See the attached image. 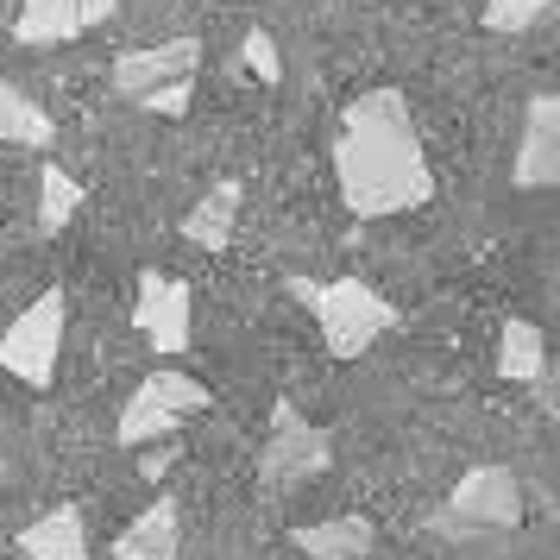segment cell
Masks as SVG:
<instances>
[{
    "label": "cell",
    "mask_w": 560,
    "mask_h": 560,
    "mask_svg": "<svg viewBox=\"0 0 560 560\" xmlns=\"http://www.w3.org/2000/svg\"><path fill=\"white\" fill-rule=\"evenodd\" d=\"M334 171H340V196L359 221L404 214V208H422L434 196V171L422 158L416 127H409V102L397 89H372L347 107Z\"/></svg>",
    "instance_id": "1"
},
{
    "label": "cell",
    "mask_w": 560,
    "mask_h": 560,
    "mask_svg": "<svg viewBox=\"0 0 560 560\" xmlns=\"http://www.w3.org/2000/svg\"><path fill=\"white\" fill-rule=\"evenodd\" d=\"M290 296L315 308L322 322V340H328L334 359H359L378 334L397 328V308L384 303L372 283L359 278H340V283H315V278H290Z\"/></svg>",
    "instance_id": "2"
},
{
    "label": "cell",
    "mask_w": 560,
    "mask_h": 560,
    "mask_svg": "<svg viewBox=\"0 0 560 560\" xmlns=\"http://www.w3.org/2000/svg\"><path fill=\"white\" fill-rule=\"evenodd\" d=\"M57 347H63V296L45 290L32 308H20L7 334H0V372H13L20 384L45 390L57 378Z\"/></svg>",
    "instance_id": "3"
},
{
    "label": "cell",
    "mask_w": 560,
    "mask_h": 560,
    "mask_svg": "<svg viewBox=\"0 0 560 560\" xmlns=\"http://www.w3.org/2000/svg\"><path fill=\"white\" fill-rule=\"evenodd\" d=\"M523 516V485L510 466H472L447 498V516H434L441 535H472V529H510Z\"/></svg>",
    "instance_id": "4"
},
{
    "label": "cell",
    "mask_w": 560,
    "mask_h": 560,
    "mask_svg": "<svg viewBox=\"0 0 560 560\" xmlns=\"http://www.w3.org/2000/svg\"><path fill=\"white\" fill-rule=\"evenodd\" d=\"M328 459H334L328 429L303 422L290 404L271 409V441H265V454H258V479L283 491V485H303V479H315V472H328Z\"/></svg>",
    "instance_id": "5"
},
{
    "label": "cell",
    "mask_w": 560,
    "mask_h": 560,
    "mask_svg": "<svg viewBox=\"0 0 560 560\" xmlns=\"http://www.w3.org/2000/svg\"><path fill=\"white\" fill-rule=\"evenodd\" d=\"M132 322H139V334L152 340L158 353H183L189 347V283L139 271V308H132Z\"/></svg>",
    "instance_id": "6"
},
{
    "label": "cell",
    "mask_w": 560,
    "mask_h": 560,
    "mask_svg": "<svg viewBox=\"0 0 560 560\" xmlns=\"http://www.w3.org/2000/svg\"><path fill=\"white\" fill-rule=\"evenodd\" d=\"M516 189H548L560 183V102L555 95H535L529 102V127H523V152L510 164Z\"/></svg>",
    "instance_id": "7"
},
{
    "label": "cell",
    "mask_w": 560,
    "mask_h": 560,
    "mask_svg": "<svg viewBox=\"0 0 560 560\" xmlns=\"http://www.w3.org/2000/svg\"><path fill=\"white\" fill-rule=\"evenodd\" d=\"M196 57H202L196 38H171V45H152V51H127V57H114V89H120L127 102H139L158 82L196 77Z\"/></svg>",
    "instance_id": "8"
},
{
    "label": "cell",
    "mask_w": 560,
    "mask_h": 560,
    "mask_svg": "<svg viewBox=\"0 0 560 560\" xmlns=\"http://www.w3.org/2000/svg\"><path fill=\"white\" fill-rule=\"evenodd\" d=\"M20 555L26 560H89V523H82V510H51V516H38L20 529Z\"/></svg>",
    "instance_id": "9"
},
{
    "label": "cell",
    "mask_w": 560,
    "mask_h": 560,
    "mask_svg": "<svg viewBox=\"0 0 560 560\" xmlns=\"http://www.w3.org/2000/svg\"><path fill=\"white\" fill-rule=\"evenodd\" d=\"M177 548H183V516H177L171 498H158V504L114 541V560H177Z\"/></svg>",
    "instance_id": "10"
},
{
    "label": "cell",
    "mask_w": 560,
    "mask_h": 560,
    "mask_svg": "<svg viewBox=\"0 0 560 560\" xmlns=\"http://www.w3.org/2000/svg\"><path fill=\"white\" fill-rule=\"evenodd\" d=\"M296 548L308 560H372V523L365 516H328V523H303Z\"/></svg>",
    "instance_id": "11"
},
{
    "label": "cell",
    "mask_w": 560,
    "mask_h": 560,
    "mask_svg": "<svg viewBox=\"0 0 560 560\" xmlns=\"http://www.w3.org/2000/svg\"><path fill=\"white\" fill-rule=\"evenodd\" d=\"M233 221H240V183H214L202 202L183 214V240L189 246H208V253H221L233 240Z\"/></svg>",
    "instance_id": "12"
},
{
    "label": "cell",
    "mask_w": 560,
    "mask_h": 560,
    "mask_svg": "<svg viewBox=\"0 0 560 560\" xmlns=\"http://www.w3.org/2000/svg\"><path fill=\"white\" fill-rule=\"evenodd\" d=\"M77 32H82L77 0H20V20H13L20 45H70Z\"/></svg>",
    "instance_id": "13"
},
{
    "label": "cell",
    "mask_w": 560,
    "mask_h": 560,
    "mask_svg": "<svg viewBox=\"0 0 560 560\" xmlns=\"http://www.w3.org/2000/svg\"><path fill=\"white\" fill-rule=\"evenodd\" d=\"M498 372L510 384H535L548 372V340H541L535 322H504V334H498Z\"/></svg>",
    "instance_id": "14"
},
{
    "label": "cell",
    "mask_w": 560,
    "mask_h": 560,
    "mask_svg": "<svg viewBox=\"0 0 560 560\" xmlns=\"http://www.w3.org/2000/svg\"><path fill=\"white\" fill-rule=\"evenodd\" d=\"M0 139L7 145H51L57 139L51 114L32 102V95H20L13 82H0Z\"/></svg>",
    "instance_id": "15"
},
{
    "label": "cell",
    "mask_w": 560,
    "mask_h": 560,
    "mask_svg": "<svg viewBox=\"0 0 560 560\" xmlns=\"http://www.w3.org/2000/svg\"><path fill=\"white\" fill-rule=\"evenodd\" d=\"M77 208H82V183L63 164H45V177H38V233H63L77 221Z\"/></svg>",
    "instance_id": "16"
},
{
    "label": "cell",
    "mask_w": 560,
    "mask_h": 560,
    "mask_svg": "<svg viewBox=\"0 0 560 560\" xmlns=\"http://www.w3.org/2000/svg\"><path fill=\"white\" fill-rule=\"evenodd\" d=\"M139 390H145L158 409H171V416H196V409H208V384L189 378V372H152Z\"/></svg>",
    "instance_id": "17"
},
{
    "label": "cell",
    "mask_w": 560,
    "mask_h": 560,
    "mask_svg": "<svg viewBox=\"0 0 560 560\" xmlns=\"http://www.w3.org/2000/svg\"><path fill=\"white\" fill-rule=\"evenodd\" d=\"M555 0H485V26L491 32H529Z\"/></svg>",
    "instance_id": "18"
},
{
    "label": "cell",
    "mask_w": 560,
    "mask_h": 560,
    "mask_svg": "<svg viewBox=\"0 0 560 560\" xmlns=\"http://www.w3.org/2000/svg\"><path fill=\"white\" fill-rule=\"evenodd\" d=\"M240 57H246V70H253L258 82H283V57H278V38H271V32H246Z\"/></svg>",
    "instance_id": "19"
},
{
    "label": "cell",
    "mask_w": 560,
    "mask_h": 560,
    "mask_svg": "<svg viewBox=\"0 0 560 560\" xmlns=\"http://www.w3.org/2000/svg\"><path fill=\"white\" fill-rule=\"evenodd\" d=\"M189 95H196V82L171 77V82H158V89H145L139 107H152V114H164V120H177V114H189Z\"/></svg>",
    "instance_id": "20"
},
{
    "label": "cell",
    "mask_w": 560,
    "mask_h": 560,
    "mask_svg": "<svg viewBox=\"0 0 560 560\" xmlns=\"http://www.w3.org/2000/svg\"><path fill=\"white\" fill-rule=\"evenodd\" d=\"M114 7H120V0H77L82 32H89V26H107V20H114Z\"/></svg>",
    "instance_id": "21"
}]
</instances>
